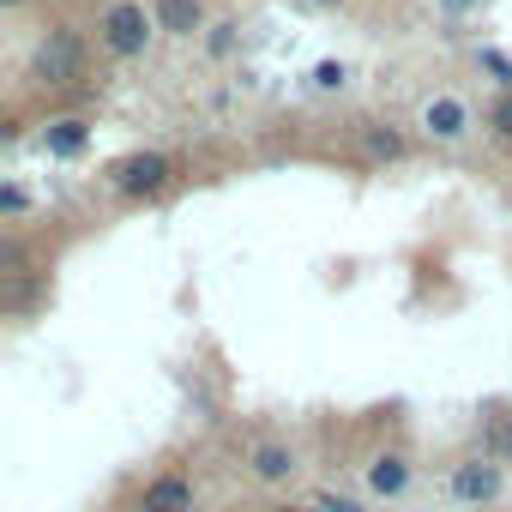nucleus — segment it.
Masks as SVG:
<instances>
[{
    "label": "nucleus",
    "mask_w": 512,
    "mask_h": 512,
    "mask_svg": "<svg viewBox=\"0 0 512 512\" xmlns=\"http://www.w3.org/2000/svg\"><path fill=\"white\" fill-rule=\"evenodd\" d=\"M103 37H109V49H115V55H139V49H145V37H151V19H145V7H133V0L109 7V19H103Z\"/></svg>",
    "instance_id": "obj_1"
},
{
    "label": "nucleus",
    "mask_w": 512,
    "mask_h": 512,
    "mask_svg": "<svg viewBox=\"0 0 512 512\" xmlns=\"http://www.w3.org/2000/svg\"><path fill=\"white\" fill-rule=\"evenodd\" d=\"M37 79H49V85L79 79V43H73V31H49V43L37 49Z\"/></svg>",
    "instance_id": "obj_2"
},
{
    "label": "nucleus",
    "mask_w": 512,
    "mask_h": 512,
    "mask_svg": "<svg viewBox=\"0 0 512 512\" xmlns=\"http://www.w3.org/2000/svg\"><path fill=\"white\" fill-rule=\"evenodd\" d=\"M452 494H458V500H494V494H500V470H494V458H470V464H458V470H452Z\"/></svg>",
    "instance_id": "obj_3"
},
{
    "label": "nucleus",
    "mask_w": 512,
    "mask_h": 512,
    "mask_svg": "<svg viewBox=\"0 0 512 512\" xmlns=\"http://www.w3.org/2000/svg\"><path fill=\"white\" fill-rule=\"evenodd\" d=\"M163 175H169L163 157H127V163L115 169V187H121V193H151V187H163Z\"/></svg>",
    "instance_id": "obj_4"
},
{
    "label": "nucleus",
    "mask_w": 512,
    "mask_h": 512,
    "mask_svg": "<svg viewBox=\"0 0 512 512\" xmlns=\"http://www.w3.org/2000/svg\"><path fill=\"white\" fill-rule=\"evenodd\" d=\"M145 512H193V488L181 476H163L145 488Z\"/></svg>",
    "instance_id": "obj_5"
},
{
    "label": "nucleus",
    "mask_w": 512,
    "mask_h": 512,
    "mask_svg": "<svg viewBox=\"0 0 512 512\" xmlns=\"http://www.w3.org/2000/svg\"><path fill=\"white\" fill-rule=\"evenodd\" d=\"M428 133H434V139H458V133H464V103L434 97V103H428Z\"/></svg>",
    "instance_id": "obj_6"
},
{
    "label": "nucleus",
    "mask_w": 512,
    "mask_h": 512,
    "mask_svg": "<svg viewBox=\"0 0 512 512\" xmlns=\"http://www.w3.org/2000/svg\"><path fill=\"white\" fill-rule=\"evenodd\" d=\"M157 19H163V31H175V37H193L199 7H193V0H157Z\"/></svg>",
    "instance_id": "obj_7"
},
{
    "label": "nucleus",
    "mask_w": 512,
    "mask_h": 512,
    "mask_svg": "<svg viewBox=\"0 0 512 512\" xmlns=\"http://www.w3.org/2000/svg\"><path fill=\"white\" fill-rule=\"evenodd\" d=\"M290 470H296V458L284 446H260V452H253V476H260V482H284Z\"/></svg>",
    "instance_id": "obj_8"
},
{
    "label": "nucleus",
    "mask_w": 512,
    "mask_h": 512,
    "mask_svg": "<svg viewBox=\"0 0 512 512\" xmlns=\"http://www.w3.org/2000/svg\"><path fill=\"white\" fill-rule=\"evenodd\" d=\"M85 145V121H61V127H49V151L55 157H73Z\"/></svg>",
    "instance_id": "obj_9"
},
{
    "label": "nucleus",
    "mask_w": 512,
    "mask_h": 512,
    "mask_svg": "<svg viewBox=\"0 0 512 512\" xmlns=\"http://www.w3.org/2000/svg\"><path fill=\"white\" fill-rule=\"evenodd\" d=\"M404 476H410V470H404L398 458H380V464L368 470V482H374V494H398V488H404Z\"/></svg>",
    "instance_id": "obj_10"
},
{
    "label": "nucleus",
    "mask_w": 512,
    "mask_h": 512,
    "mask_svg": "<svg viewBox=\"0 0 512 512\" xmlns=\"http://www.w3.org/2000/svg\"><path fill=\"white\" fill-rule=\"evenodd\" d=\"M488 446H494L500 458H512V422H506V416H494V422H488Z\"/></svg>",
    "instance_id": "obj_11"
},
{
    "label": "nucleus",
    "mask_w": 512,
    "mask_h": 512,
    "mask_svg": "<svg viewBox=\"0 0 512 512\" xmlns=\"http://www.w3.org/2000/svg\"><path fill=\"white\" fill-rule=\"evenodd\" d=\"M314 85H320V91H338V85H344V67H338V61H326V67L314 73Z\"/></svg>",
    "instance_id": "obj_12"
},
{
    "label": "nucleus",
    "mask_w": 512,
    "mask_h": 512,
    "mask_svg": "<svg viewBox=\"0 0 512 512\" xmlns=\"http://www.w3.org/2000/svg\"><path fill=\"white\" fill-rule=\"evenodd\" d=\"M368 151L374 157H398V133H368Z\"/></svg>",
    "instance_id": "obj_13"
},
{
    "label": "nucleus",
    "mask_w": 512,
    "mask_h": 512,
    "mask_svg": "<svg viewBox=\"0 0 512 512\" xmlns=\"http://www.w3.org/2000/svg\"><path fill=\"white\" fill-rule=\"evenodd\" d=\"M494 127L512 139V97H500V103H494Z\"/></svg>",
    "instance_id": "obj_14"
},
{
    "label": "nucleus",
    "mask_w": 512,
    "mask_h": 512,
    "mask_svg": "<svg viewBox=\"0 0 512 512\" xmlns=\"http://www.w3.org/2000/svg\"><path fill=\"white\" fill-rule=\"evenodd\" d=\"M446 7H476V0H446Z\"/></svg>",
    "instance_id": "obj_15"
}]
</instances>
